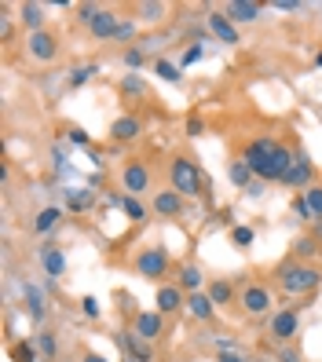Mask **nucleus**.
<instances>
[{"label": "nucleus", "mask_w": 322, "mask_h": 362, "mask_svg": "<svg viewBox=\"0 0 322 362\" xmlns=\"http://www.w3.org/2000/svg\"><path fill=\"white\" fill-rule=\"evenodd\" d=\"M23 300L30 308V318H33V322H40V318H45V296H40V289L33 282H23Z\"/></svg>", "instance_id": "27"}, {"label": "nucleus", "mask_w": 322, "mask_h": 362, "mask_svg": "<svg viewBox=\"0 0 322 362\" xmlns=\"http://www.w3.org/2000/svg\"><path fill=\"white\" fill-rule=\"evenodd\" d=\"M150 187H154V173H150V165L143 158H132V161L121 165V190H125V194L143 198Z\"/></svg>", "instance_id": "7"}, {"label": "nucleus", "mask_w": 322, "mask_h": 362, "mask_svg": "<svg viewBox=\"0 0 322 362\" xmlns=\"http://www.w3.org/2000/svg\"><path fill=\"white\" fill-rule=\"evenodd\" d=\"M202 132H205V121H202V114H190V117H187V136H190V139H198Z\"/></svg>", "instance_id": "42"}, {"label": "nucleus", "mask_w": 322, "mask_h": 362, "mask_svg": "<svg viewBox=\"0 0 322 362\" xmlns=\"http://www.w3.org/2000/svg\"><path fill=\"white\" fill-rule=\"evenodd\" d=\"M315 66H322V52H318V55H315Z\"/></svg>", "instance_id": "51"}, {"label": "nucleus", "mask_w": 322, "mask_h": 362, "mask_svg": "<svg viewBox=\"0 0 322 362\" xmlns=\"http://www.w3.org/2000/svg\"><path fill=\"white\" fill-rule=\"evenodd\" d=\"M300 311L304 308H278L271 318H268V337H271V344H293L297 333H300Z\"/></svg>", "instance_id": "6"}, {"label": "nucleus", "mask_w": 322, "mask_h": 362, "mask_svg": "<svg viewBox=\"0 0 322 362\" xmlns=\"http://www.w3.org/2000/svg\"><path fill=\"white\" fill-rule=\"evenodd\" d=\"M253 238H256V230H253V227H246V223L231 227V245H238V249H249V245H253Z\"/></svg>", "instance_id": "39"}, {"label": "nucleus", "mask_w": 322, "mask_h": 362, "mask_svg": "<svg viewBox=\"0 0 322 362\" xmlns=\"http://www.w3.org/2000/svg\"><path fill=\"white\" fill-rule=\"evenodd\" d=\"M139 136H143V117H136V114L114 117V124H110V139L114 143H136Z\"/></svg>", "instance_id": "19"}, {"label": "nucleus", "mask_w": 322, "mask_h": 362, "mask_svg": "<svg viewBox=\"0 0 322 362\" xmlns=\"http://www.w3.org/2000/svg\"><path fill=\"white\" fill-rule=\"evenodd\" d=\"M238 308H242L249 318H271V315H275V293H271V286L260 282V279L242 282V289H238Z\"/></svg>", "instance_id": "4"}, {"label": "nucleus", "mask_w": 322, "mask_h": 362, "mask_svg": "<svg viewBox=\"0 0 322 362\" xmlns=\"http://www.w3.org/2000/svg\"><path fill=\"white\" fill-rule=\"evenodd\" d=\"M121 95H128V99H143V95H146V81H143V74H125V77H121Z\"/></svg>", "instance_id": "29"}, {"label": "nucleus", "mask_w": 322, "mask_h": 362, "mask_svg": "<svg viewBox=\"0 0 322 362\" xmlns=\"http://www.w3.org/2000/svg\"><path fill=\"white\" fill-rule=\"evenodd\" d=\"M293 212H297V216L304 220V223H315V216H311V209H308L304 198H297V202H293Z\"/></svg>", "instance_id": "44"}, {"label": "nucleus", "mask_w": 322, "mask_h": 362, "mask_svg": "<svg viewBox=\"0 0 322 362\" xmlns=\"http://www.w3.org/2000/svg\"><path fill=\"white\" fill-rule=\"evenodd\" d=\"M139 26L132 23V18H125V23H121V30H117V37H114V45H128V48H132V45H139Z\"/></svg>", "instance_id": "37"}, {"label": "nucleus", "mask_w": 322, "mask_h": 362, "mask_svg": "<svg viewBox=\"0 0 322 362\" xmlns=\"http://www.w3.org/2000/svg\"><path fill=\"white\" fill-rule=\"evenodd\" d=\"M70 143L74 146H92V136L84 132V129H70Z\"/></svg>", "instance_id": "46"}, {"label": "nucleus", "mask_w": 322, "mask_h": 362, "mask_svg": "<svg viewBox=\"0 0 322 362\" xmlns=\"http://www.w3.org/2000/svg\"><path fill=\"white\" fill-rule=\"evenodd\" d=\"M275 8L278 11H300L304 4H300V0H275Z\"/></svg>", "instance_id": "47"}, {"label": "nucleus", "mask_w": 322, "mask_h": 362, "mask_svg": "<svg viewBox=\"0 0 322 362\" xmlns=\"http://www.w3.org/2000/svg\"><path fill=\"white\" fill-rule=\"evenodd\" d=\"M154 304H158L161 315H180V311L187 308V293H183L176 282H165V286H158Z\"/></svg>", "instance_id": "15"}, {"label": "nucleus", "mask_w": 322, "mask_h": 362, "mask_svg": "<svg viewBox=\"0 0 322 362\" xmlns=\"http://www.w3.org/2000/svg\"><path fill=\"white\" fill-rule=\"evenodd\" d=\"M121 362H136V358H121Z\"/></svg>", "instance_id": "52"}, {"label": "nucleus", "mask_w": 322, "mask_h": 362, "mask_svg": "<svg viewBox=\"0 0 322 362\" xmlns=\"http://www.w3.org/2000/svg\"><path fill=\"white\" fill-rule=\"evenodd\" d=\"M173 282H176V286H180L187 296H190V293H202V289L209 286V282H205V274H202V264H198V260H183V264L176 267V279H173Z\"/></svg>", "instance_id": "14"}, {"label": "nucleus", "mask_w": 322, "mask_h": 362, "mask_svg": "<svg viewBox=\"0 0 322 362\" xmlns=\"http://www.w3.org/2000/svg\"><path fill=\"white\" fill-rule=\"evenodd\" d=\"M59 52H62V45H59V37H55L52 30L26 33V55H30L33 62H55Z\"/></svg>", "instance_id": "8"}, {"label": "nucleus", "mask_w": 322, "mask_h": 362, "mask_svg": "<svg viewBox=\"0 0 322 362\" xmlns=\"http://www.w3.org/2000/svg\"><path fill=\"white\" fill-rule=\"evenodd\" d=\"M8 37H11V18L0 15V40H8Z\"/></svg>", "instance_id": "48"}, {"label": "nucleus", "mask_w": 322, "mask_h": 362, "mask_svg": "<svg viewBox=\"0 0 322 362\" xmlns=\"http://www.w3.org/2000/svg\"><path fill=\"white\" fill-rule=\"evenodd\" d=\"M289 257L304 260V264H315V257H322V242L315 238V234H300V238H293V245H289Z\"/></svg>", "instance_id": "23"}, {"label": "nucleus", "mask_w": 322, "mask_h": 362, "mask_svg": "<svg viewBox=\"0 0 322 362\" xmlns=\"http://www.w3.org/2000/svg\"><path fill=\"white\" fill-rule=\"evenodd\" d=\"M168 187H173L176 194H183V198H198L202 187H209V180H205V173L198 168L195 158L173 154L168 158Z\"/></svg>", "instance_id": "3"}, {"label": "nucleus", "mask_w": 322, "mask_h": 362, "mask_svg": "<svg viewBox=\"0 0 322 362\" xmlns=\"http://www.w3.org/2000/svg\"><path fill=\"white\" fill-rule=\"evenodd\" d=\"M311 234H315V238L322 242V220H315V223H311Z\"/></svg>", "instance_id": "50"}, {"label": "nucleus", "mask_w": 322, "mask_h": 362, "mask_svg": "<svg viewBox=\"0 0 322 362\" xmlns=\"http://www.w3.org/2000/svg\"><path fill=\"white\" fill-rule=\"evenodd\" d=\"M62 205H48V209H40L37 212V220H33V234H40V238H48V234H55L59 230V223H62Z\"/></svg>", "instance_id": "24"}, {"label": "nucleus", "mask_w": 322, "mask_h": 362, "mask_svg": "<svg viewBox=\"0 0 322 362\" xmlns=\"http://www.w3.org/2000/svg\"><path fill=\"white\" fill-rule=\"evenodd\" d=\"M300 198L308 202L311 216H315V220H322V183H311V187H308V190H304V194H300Z\"/></svg>", "instance_id": "36"}, {"label": "nucleus", "mask_w": 322, "mask_h": 362, "mask_svg": "<svg viewBox=\"0 0 322 362\" xmlns=\"http://www.w3.org/2000/svg\"><path fill=\"white\" fill-rule=\"evenodd\" d=\"M275 362H304V351H300L297 340L293 344H275Z\"/></svg>", "instance_id": "35"}, {"label": "nucleus", "mask_w": 322, "mask_h": 362, "mask_svg": "<svg viewBox=\"0 0 322 362\" xmlns=\"http://www.w3.org/2000/svg\"><path fill=\"white\" fill-rule=\"evenodd\" d=\"M154 74H158L161 81H168V84H183V70L176 66V62H168V59H158V62H154Z\"/></svg>", "instance_id": "32"}, {"label": "nucleus", "mask_w": 322, "mask_h": 362, "mask_svg": "<svg viewBox=\"0 0 322 362\" xmlns=\"http://www.w3.org/2000/svg\"><path fill=\"white\" fill-rule=\"evenodd\" d=\"M224 15L231 18L234 26H246V23H256V18L264 15V4H256V0H227Z\"/></svg>", "instance_id": "16"}, {"label": "nucleus", "mask_w": 322, "mask_h": 362, "mask_svg": "<svg viewBox=\"0 0 322 362\" xmlns=\"http://www.w3.org/2000/svg\"><path fill=\"white\" fill-rule=\"evenodd\" d=\"M33 340H37L40 358H55V355H59V333H55V329H40Z\"/></svg>", "instance_id": "28"}, {"label": "nucleus", "mask_w": 322, "mask_h": 362, "mask_svg": "<svg viewBox=\"0 0 322 362\" xmlns=\"http://www.w3.org/2000/svg\"><path fill=\"white\" fill-rule=\"evenodd\" d=\"M84 362H106L99 351H84Z\"/></svg>", "instance_id": "49"}, {"label": "nucleus", "mask_w": 322, "mask_h": 362, "mask_svg": "<svg viewBox=\"0 0 322 362\" xmlns=\"http://www.w3.org/2000/svg\"><path fill=\"white\" fill-rule=\"evenodd\" d=\"M121 23H125V18H121L114 8H103V11L96 15V23L88 26V33H92V40H114L117 30H121Z\"/></svg>", "instance_id": "18"}, {"label": "nucleus", "mask_w": 322, "mask_h": 362, "mask_svg": "<svg viewBox=\"0 0 322 362\" xmlns=\"http://www.w3.org/2000/svg\"><path fill=\"white\" fill-rule=\"evenodd\" d=\"M165 4H158V0H146V4H139V18H143V23H161V18H165Z\"/></svg>", "instance_id": "38"}, {"label": "nucleus", "mask_w": 322, "mask_h": 362, "mask_svg": "<svg viewBox=\"0 0 322 362\" xmlns=\"http://www.w3.org/2000/svg\"><path fill=\"white\" fill-rule=\"evenodd\" d=\"M183 315L190 318V322H198V326H209L212 318H217V304L209 300V293H205V289H202V293H190Z\"/></svg>", "instance_id": "13"}, {"label": "nucleus", "mask_w": 322, "mask_h": 362, "mask_svg": "<svg viewBox=\"0 0 322 362\" xmlns=\"http://www.w3.org/2000/svg\"><path fill=\"white\" fill-rule=\"evenodd\" d=\"M198 59H205V48H202V45H190V48L183 52V59H180V66H195Z\"/></svg>", "instance_id": "41"}, {"label": "nucleus", "mask_w": 322, "mask_h": 362, "mask_svg": "<svg viewBox=\"0 0 322 362\" xmlns=\"http://www.w3.org/2000/svg\"><path fill=\"white\" fill-rule=\"evenodd\" d=\"M227 180H231V187H238V190H246L256 176H253V168L242 161V158H234V161H227Z\"/></svg>", "instance_id": "26"}, {"label": "nucleus", "mask_w": 322, "mask_h": 362, "mask_svg": "<svg viewBox=\"0 0 322 362\" xmlns=\"http://www.w3.org/2000/svg\"><path fill=\"white\" fill-rule=\"evenodd\" d=\"M99 11H103V4H77V15H74V18H77L81 26H92Z\"/></svg>", "instance_id": "40"}, {"label": "nucleus", "mask_w": 322, "mask_h": 362, "mask_svg": "<svg viewBox=\"0 0 322 362\" xmlns=\"http://www.w3.org/2000/svg\"><path fill=\"white\" fill-rule=\"evenodd\" d=\"M81 311L88 318H99V300H96V296H81Z\"/></svg>", "instance_id": "45"}, {"label": "nucleus", "mask_w": 322, "mask_h": 362, "mask_svg": "<svg viewBox=\"0 0 322 362\" xmlns=\"http://www.w3.org/2000/svg\"><path fill=\"white\" fill-rule=\"evenodd\" d=\"M121 62L128 66V74H143V66H146V52H143L139 45H132V48H125Z\"/></svg>", "instance_id": "30"}, {"label": "nucleus", "mask_w": 322, "mask_h": 362, "mask_svg": "<svg viewBox=\"0 0 322 362\" xmlns=\"http://www.w3.org/2000/svg\"><path fill=\"white\" fill-rule=\"evenodd\" d=\"M205 293H209V300L217 304V311L231 308L234 300H238V286H234V279H209Z\"/></svg>", "instance_id": "20"}, {"label": "nucleus", "mask_w": 322, "mask_h": 362, "mask_svg": "<svg viewBox=\"0 0 322 362\" xmlns=\"http://www.w3.org/2000/svg\"><path fill=\"white\" fill-rule=\"evenodd\" d=\"M121 212H125V216L132 220V223H143L150 209L143 205V198H132V194H125V205H121Z\"/></svg>", "instance_id": "31"}, {"label": "nucleus", "mask_w": 322, "mask_h": 362, "mask_svg": "<svg viewBox=\"0 0 322 362\" xmlns=\"http://www.w3.org/2000/svg\"><path fill=\"white\" fill-rule=\"evenodd\" d=\"M132 333L154 344V340L165 333V315L161 311H136L132 315Z\"/></svg>", "instance_id": "12"}, {"label": "nucleus", "mask_w": 322, "mask_h": 362, "mask_svg": "<svg viewBox=\"0 0 322 362\" xmlns=\"http://www.w3.org/2000/svg\"><path fill=\"white\" fill-rule=\"evenodd\" d=\"M132 271L139 274V279H146V282H161L165 286L168 271H173V260H168L165 245H143L136 252V260H132Z\"/></svg>", "instance_id": "5"}, {"label": "nucleus", "mask_w": 322, "mask_h": 362, "mask_svg": "<svg viewBox=\"0 0 322 362\" xmlns=\"http://www.w3.org/2000/svg\"><path fill=\"white\" fill-rule=\"evenodd\" d=\"M253 362H268V358H253Z\"/></svg>", "instance_id": "53"}, {"label": "nucleus", "mask_w": 322, "mask_h": 362, "mask_svg": "<svg viewBox=\"0 0 322 362\" xmlns=\"http://www.w3.org/2000/svg\"><path fill=\"white\" fill-rule=\"evenodd\" d=\"M264 190H268V183H264V180H253V183L246 187V198H249V202H256V198H264Z\"/></svg>", "instance_id": "43"}, {"label": "nucleus", "mask_w": 322, "mask_h": 362, "mask_svg": "<svg viewBox=\"0 0 322 362\" xmlns=\"http://www.w3.org/2000/svg\"><path fill=\"white\" fill-rule=\"evenodd\" d=\"M150 212L161 220H180L183 216V194H176L173 187L168 190H154V198H150Z\"/></svg>", "instance_id": "10"}, {"label": "nucleus", "mask_w": 322, "mask_h": 362, "mask_svg": "<svg viewBox=\"0 0 322 362\" xmlns=\"http://www.w3.org/2000/svg\"><path fill=\"white\" fill-rule=\"evenodd\" d=\"M315 183V165H311V158L304 154V151H297V158H293V165H289V173H286V180H282V187H289V190H304Z\"/></svg>", "instance_id": "9"}, {"label": "nucleus", "mask_w": 322, "mask_h": 362, "mask_svg": "<svg viewBox=\"0 0 322 362\" xmlns=\"http://www.w3.org/2000/svg\"><path fill=\"white\" fill-rule=\"evenodd\" d=\"M205 26H209V33L220 40V45H238V26L231 23V18L224 15V8H217V11H209V18H205Z\"/></svg>", "instance_id": "17"}, {"label": "nucleus", "mask_w": 322, "mask_h": 362, "mask_svg": "<svg viewBox=\"0 0 322 362\" xmlns=\"http://www.w3.org/2000/svg\"><path fill=\"white\" fill-rule=\"evenodd\" d=\"M271 279H275V289L282 296H311L322 286V267L286 257L282 264L271 271Z\"/></svg>", "instance_id": "2"}, {"label": "nucleus", "mask_w": 322, "mask_h": 362, "mask_svg": "<svg viewBox=\"0 0 322 362\" xmlns=\"http://www.w3.org/2000/svg\"><path fill=\"white\" fill-rule=\"evenodd\" d=\"M293 158H297V151H289L286 143H278L271 136H256L242 146V161L253 168V176L264 180V183H282Z\"/></svg>", "instance_id": "1"}, {"label": "nucleus", "mask_w": 322, "mask_h": 362, "mask_svg": "<svg viewBox=\"0 0 322 362\" xmlns=\"http://www.w3.org/2000/svg\"><path fill=\"white\" fill-rule=\"evenodd\" d=\"M11 358H15V362H37V358H40L37 340H18V344H11Z\"/></svg>", "instance_id": "33"}, {"label": "nucleus", "mask_w": 322, "mask_h": 362, "mask_svg": "<svg viewBox=\"0 0 322 362\" xmlns=\"http://www.w3.org/2000/svg\"><path fill=\"white\" fill-rule=\"evenodd\" d=\"M114 340H117V348L125 351V358H136V362H154V348H150V340L136 337L132 329H121Z\"/></svg>", "instance_id": "11"}, {"label": "nucleus", "mask_w": 322, "mask_h": 362, "mask_svg": "<svg viewBox=\"0 0 322 362\" xmlns=\"http://www.w3.org/2000/svg\"><path fill=\"white\" fill-rule=\"evenodd\" d=\"M62 202H67L70 212H88L96 205V190L92 187H67L62 190Z\"/></svg>", "instance_id": "25"}, {"label": "nucleus", "mask_w": 322, "mask_h": 362, "mask_svg": "<svg viewBox=\"0 0 322 362\" xmlns=\"http://www.w3.org/2000/svg\"><path fill=\"white\" fill-rule=\"evenodd\" d=\"M48 8L45 4H37V0H26V4H18V23L26 26V33H40V30H48Z\"/></svg>", "instance_id": "21"}, {"label": "nucleus", "mask_w": 322, "mask_h": 362, "mask_svg": "<svg viewBox=\"0 0 322 362\" xmlns=\"http://www.w3.org/2000/svg\"><path fill=\"white\" fill-rule=\"evenodd\" d=\"M96 74H99L96 62H84V66H74V70H70V88H81V84H88Z\"/></svg>", "instance_id": "34"}, {"label": "nucleus", "mask_w": 322, "mask_h": 362, "mask_svg": "<svg viewBox=\"0 0 322 362\" xmlns=\"http://www.w3.org/2000/svg\"><path fill=\"white\" fill-rule=\"evenodd\" d=\"M40 267H45V274L52 282L62 279V274H67V252H62L59 245H45L40 249Z\"/></svg>", "instance_id": "22"}]
</instances>
